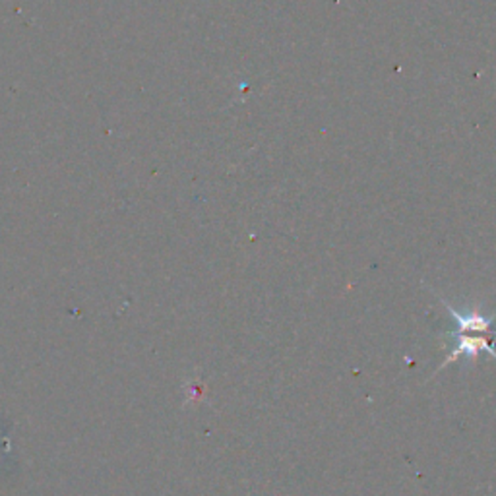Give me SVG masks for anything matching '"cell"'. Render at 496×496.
<instances>
[{"mask_svg":"<svg viewBox=\"0 0 496 496\" xmlns=\"http://www.w3.org/2000/svg\"><path fill=\"white\" fill-rule=\"evenodd\" d=\"M444 307L452 314L457 322V332H452L450 337L456 340V347L448 353L442 365L439 367V372L446 369L450 362H456L459 357H467L475 361L483 351L496 361V330H492L494 317H483L481 312H459L450 302L444 300Z\"/></svg>","mask_w":496,"mask_h":496,"instance_id":"obj_1","label":"cell"}]
</instances>
